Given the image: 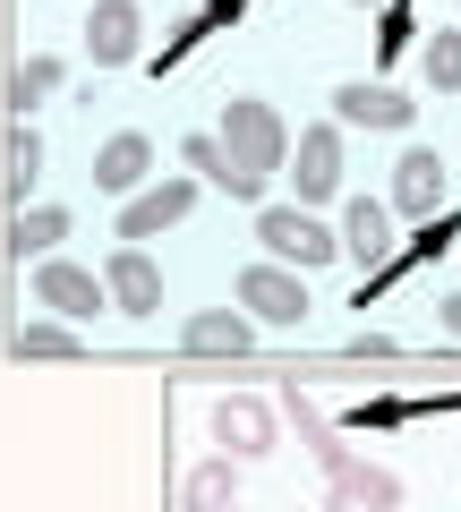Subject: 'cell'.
Returning a JSON list of instances; mask_svg holds the SVG:
<instances>
[{
    "label": "cell",
    "mask_w": 461,
    "mask_h": 512,
    "mask_svg": "<svg viewBox=\"0 0 461 512\" xmlns=\"http://www.w3.org/2000/svg\"><path fill=\"white\" fill-rule=\"evenodd\" d=\"M146 171H154V137H146V128H111L103 154H94V188L129 205L137 188H146Z\"/></svg>",
    "instance_id": "cell-12"
},
{
    "label": "cell",
    "mask_w": 461,
    "mask_h": 512,
    "mask_svg": "<svg viewBox=\"0 0 461 512\" xmlns=\"http://www.w3.org/2000/svg\"><path fill=\"white\" fill-rule=\"evenodd\" d=\"M240 504V461L222 453V461H188L180 478V512H231Z\"/></svg>",
    "instance_id": "cell-18"
},
{
    "label": "cell",
    "mask_w": 461,
    "mask_h": 512,
    "mask_svg": "<svg viewBox=\"0 0 461 512\" xmlns=\"http://www.w3.org/2000/svg\"><path fill=\"white\" fill-rule=\"evenodd\" d=\"M325 512H402V478L385 461H351L342 478H325Z\"/></svg>",
    "instance_id": "cell-16"
},
{
    "label": "cell",
    "mask_w": 461,
    "mask_h": 512,
    "mask_svg": "<svg viewBox=\"0 0 461 512\" xmlns=\"http://www.w3.org/2000/svg\"><path fill=\"white\" fill-rule=\"evenodd\" d=\"M180 163H188V180H205V188H222V197H240V205H257V171H240L231 163V146H222L214 128H188L180 137Z\"/></svg>",
    "instance_id": "cell-13"
},
{
    "label": "cell",
    "mask_w": 461,
    "mask_h": 512,
    "mask_svg": "<svg viewBox=\"0 0 461 512\" xmlns=\"http://www.w3.org/2000/svg\"><path fill=\"white\" fill-rule=\"evenodd\" d=\"M436 325H444V333L461 342V291H444V299H436Z\"/></svg>",
    "instance_id": "cell-25"
},
{
    "label": "cell",
    "mask_w": 461,
    "mask_h": 512,
    "mask_svg": "<svg viewBox=\"0 0 461 512\" xmlns=\"http://www.w3.org/2000/svg\"><path fill=\"white\" fill-rule=\"evenodd\" d=\"M180 350L188 359H248L257 350V316L248 308H197L180 325Z\"/></svg>",
    "instance_id": "cell-9"
},
{
    "label": "cell",
    "mask_w": 461,
    "mask_h": 512,
    "mask_svg": "<svg viewBox=\"0 0 461 512\" xmlns=\"http://www.w3.org/2000/svg\"><path fill=\"white\" fill-rule=\"evenodd\" d=\"M282 427H291V436L299 444H308V461H316V470H325V478H342V470H351V444H342V436H333V427H325V410H316L308 402V393H299V384H282Z\"/></svg>",
    "instance_id": "cell-15"
},
{
    "label": "cell",
    "mask_w": 461,
    "mask_h": 512,
    "mask_svg": "<svg viewBox=\"0 0 461 512\" xmlns=\"http://www.w3.org/2000/svg\"><path fill=\"white\" fill-rule=\"evenodd\" d=\"M9 350H18V359H77L86 342H77L69 325H18V342H9Z\"/></svg>",
    "instance_id": "cell-23"
},
{
    "label": "cell",
    "mask_w": 461,
    "mask_h": 512,
    "mask_svg": "<svg viewBox=\"0 0 461 512\" xmlns=\"http://www.w3.org/2000/svg\"><path fill=\"white\" fill-rule=\"evenodd\" d=\"M214 137L231 146V163L257 171V180H274V171L291 163V128H282V111L265 103V94H231V103L214 111Z\"/></svg>",
    "instance_id": "cell-1"
},
{
    "label": "cell",
    "mask_w": 461,
    "mask_h": 512,
    "mask_svg": "<svg viewBox=\"0 0 461 512\" xmlns=\"http://www.w3.org/2000/svg\"><path fill=\"white\" fill-rule=\"evenodd\" d=\"M333 120H351V128H410L419 103H410L402 86H385V77H351V86H333Z\"/></svg>",
    "instance_id": "cell-11"
},
{
    "label": "cell",
    "mask_w": 461,
    "mask_h": 512,
    "mask_svg": "<svg viewBox=\"0 0 461 512\" xmlns=\"http://www.w3.org/2000/svg\"><path fill=\"white\" fill-rule=\"evenodd\" d=\"M385 205H393V222H444V154L410 146L385 180Z\"/></svg>",
    "instance_id": "cell-4"
},
{
    "label": "cell",
    "mask_w": 461,
    "mask_h": 512,
    "mask_svg": "<svg viewBox=\"0 0 461 512\" xmlns=\"http://www.w3.org/2000/svg\"><path fill=\"white\" fill-rule=\"evenodd\" d=\"M188 214H197V188H188V180H163V188H137V197L120 205V239H129V248H146L154 231H180Z\"/></svg>",
    "instance_id": "cell-10"
},
{
    "label": "cell",
    "mask_w": 461,
    "mask_h": 512,
    "mask_svg": "<svg viewBox=\"0 0 461 512\" xmlns=\"http://www.w3.org/2000/svg\"><path fill=\"white\" fill-rule=\"evenodd\" d=\"M419 60H427V86L436 94H461V26H436L419 43Z\"/></svg>",
    "instance_id": "cell-22"
},
{
    "label": "cell",
    "mask_w": 461,
    "mask_h": 512,
    "mask_svg": "<svg viewBox=\"0 0 461 512\" xmlns=\"http://www.w3.org/2000/svg\"><path fill=\"white\" fill-rule=\"evenodd\" d=\"M60 239H69V214H60V205H18V222H9V256H52Z\"/></svg>",
    "instance_id": "cell-20"
},
{
    "label": "cell",
    "mask_w": 461,
    "mask_h": 512,
    "mask_svg": "<svg viewBox=\"0 0 461 512\" xmlns=\"http://www.w3.org/2000/svg\"><path fill=\"white\" fill-rule=\"evenodd\" d=\"M291 180H299V205H333V197H342V128H333V120L299 128Z\"/></svg>",
    "instance_id": "cell-8"
},
{
    "label": "cell",
    "mask_w": 461,
    "mask_h": 512,
    "mask_svg": "<svg viewBox=\"0 0 461 512\" xmlns=\"http://www.w3.org/2000/svg\"><path fill=\"white\" fill-rule=\"evenodd\" d=\"M231 512H240V504H231Z\"/></svg>",
    "instance_id": "cell-27"
},
{
    "label": "cell",
    "mask_w": 461,
    "mask_h": 512,
    "mask_svg": "<svg viewBox=\"0 0 461 512\" xmlns=\"http://www.w3.org/2000/svg\"><path fill=\"white\" fill-rule=\"evenodd\" d=\"M376 35H385V52H376V60H393V52H402V35H410V18H402V0H393V9H376Z\"/></svg>",
    "instance_id": "cell-24"
},
{
    "label": "cell",
    "mask_w": 461,
    "mask_h": 512,
    "mask_svg": "<svg viewBox=\"0 0 461 512\" xmlns=\"http://www.w3.org/2000/svg\"><path fill=\"white\" fill-rule=\"evenodd\" d=\"M257 248L274 256V265H291V274H308V265H333V256H342V231H325L308 205H265L257 214Z\"/></svg>",
    "instance_id": "cell-2"
},
{
    "label": "cell",
    "mask_w": 461,
    "mask_h": 512,
    "mask_svg": "<svg viewBox=\"0 0 461 512\" xmlns=\"http://www.w3.org/2000/svg\"><path fill=\"white\" fill-rule=\"evenodd\" d=\"M35 180H43V137H35V120H9V197L26 205Z\"/></svg>",
    "instance_id": "cell-21"
},
{
    "label": "cell",
    "mask_w": 461,
    "mask_h": 512,
    "mask_svg": "<svg viewBox=\"0 0 461 512\" xmlns=\"http://www.w3.org/2000/svg\"><path fill=\"white\" fill-rule=\"evenodd\" d=\"M35 299L52 316H69V325H94V316L111 308V282H94L86 265H69V256H43L35 265Z\"/></svg>",
    "instance_id": "cell-7"
},
{
    "label": "cell",
    "mask_w": 461,
    "mask_h": 512,
    "mask_svg": "<svg viewBox=\"0 0 461 512\" xmlns=\"http://www.w3.org/2000/svg\"><path fill=\"white\" fill-rule=\"evenodd\" d=\"M240 308L257 325H308V282L274 256H257V265H240Z\"/></svg>",
    "instance_id": "cell-5"
},
{
    "label": "cell",
    "mask_w": 461,
    "mask_h": 512,
    "mask_svg": "<svg viewBox=\"0 0 461 512\" xmlns=\"http://www.w3.org/2000/svg\"><path fill=\"white\" fill-rule=\"evenodd\" d=\"M342 9H393V0H342Z\"/></svg>",
    "instance_id": "cell-26"
},
{
    "label": "cell",
    "mask_w": 461,
    "mask_h": 512,
    "mask_svg": "<svg viewBox=\"0 0 461 512\" xmlns=\"http://www.w3.org/2000/svg\"><path fill=\"white\" fill-rule=\"evenodd\" d=\"M146 52V9L137 0H86V60L94 69H129Z\"/></svg>",
    "instance_id": "cell-6"
},
{
    "label": "cell",
    "mask_w": 461,
    "mask_h": 512,
    "mask_svg": "<svg viewBox=\"0 0 461 512\" xmlns=\"http://www.w3.org/2000/svg\"><path fill=\"white\" fill-rule=\"evenodd\" d=\"M205 427H214V444L231 461H265V453H274V436H282V410L257 402V393H222V402L205 410Z\"/></svg>",
    "instance_id": "cell-3"
},
{
    "label": "cell",
    "mask_w": 461,
    "mask_h": 512,
    "mask_svg": "<svg viewBox=\"0 0 461 512\" xmlns=\"http://www.w3.org/2000/svg\"><path fill=\"white\" fill-rule=\"evenodd\" d=\"M60 77H69V60H60V52H26L18 69H9V120H35L43 94H60Z\"/></svg>",
    "instance_id": "cell-19"
},
{
    "label": "cell",
    "mask_w": 461,
    "mask_h": 512,
    "mask_svg": "<svg viewBox=\"0 0 461 512\" xmlns=\"http://www.w3.org/2000/svg\"><path fill=\"white\" fill-rule=\"evenodd\" d=\"M342 256H351V265H385L393 256V205L385 197H351L342 205Z\"/></svg>",
    "instance_id": "cell-17"
},
{
    "label": "cell",
    "mask_w": 461,
    "mask_h": 512,
    "mask_svg": "<svg viewBox=\"0 0 461 512\" xmlns=\"http://www.w3.org/2000/svg\"><path fill=\"white\" fill-rule=\"evenodd\" d=\"M103 282H111V308H120V316H154V308H163V265H154L146 248H129V239L111 248Z\"/></svg>",
    "instance_id": "cell-14"
}]
</instances>
